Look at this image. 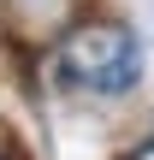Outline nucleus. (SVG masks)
<instances>
[{
    "instance_id": "7ed1b4c3",
    "label": "nucleus",
    "mask_w": 154,
    "mask_h": 160,
    "mask_svg": "<svg viewBox=\"0 0 154 160\" xmlns=\"http://www.w3.org/2000/svg\"><path fill=\"white\" fill-rule=\"evenodd\" d=\"M0 160H6V154H0Z\"/></svg>"
},
{
    "instance_id": "f257e3e1",
    "label": "nucleus",
    "mask_w": 154,
    "mask_h": 160,
    "mask_svg": "<svg viewBox=\"0 0 154 160\" xmlns=\"http://www.w3.org/2000/svg\"><path fill=\"white\" fill-rule=\"evenodd\" d=\"M53 71H59L65 89L125 95V89H137V77H142V42H137V30L119 24V18H89V24H71V30L59 36Z\"/></svg>"
},
{
    "instance_id": "f03ea898",
    "label": "nucleus",
    "mask_w": 154,
    "mask_h": 160,
    "mask_svg": "<svg viewBox=\"0 0 154 160\" xmlns=\"http://www.w3.org/2000/svg\"><path fill=\"white\" fill-rule=\"evenodd\" d=\"M125 160H154V137H148V142H137V148H131Z\"/></svg>"
}]
</instances>
